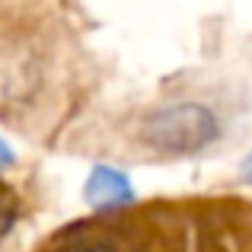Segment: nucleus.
Returning <instances> with one entry per match:
<instances>
[{
    "label": "nucleus",
    "instance_id": "2",
    "mask_svg": "<svg viewBox=\"0 0 252 252\" xmlns=\"http://www.w3.org/2000/svg\"><path fill=\"white\" fill-rule=\"evenodd\" d=\"M42 83L38 55L23 38H0V109H16L35 96Z\"/></svg>",
    "mask_w": 252,
    "mask_h": 252
},
{
    "label": "nucleus",
    "instance_id": "1",
    "mask_svg": "<svg viewBox=\"0 0 252 252\" xmlns=\"http://www.w3.org/2000/svg\"><path fill=\"white\" fill-rule=\"evenodd\" d=\"M217 137V118L211 109L198 102H182L160 109L144 118L141 125V141L160 154L185 157L204 150Z\"/></svg>",
    "mask_w": 252,
    "mask_h": 252
},
{
    "label": "nucleus",
    "instance_id": "3",
    "mask_svg": "<svg viewBox=\"0 0 252 252\" xmlns=\"http://www.w3.org/2000/svg\"><path fill=\"white\" fill-rule=\"evenodd\" d=\"M86 198L96 208H112V204H125L131 201V185L128 179L112 166H99L93 169L90 182H86Z\"/></svg>",
    "mask_w": 252,
    "mask_h": 252
},
{
    "label": "nucleus",
    "instance_id": "4",
    "mask_svg": "<svg viewBox=\"0 0 252 252\" xmlns=\"http://www.w3.org/2000/svg\"><path fill=\"white\" fill-rule=\"evenodd\" d=\"M61 252H118V249L109 246V243H74V246H67Z\"/></svg>",
    "mask_w": 252,
    "mask_h": 252
}]
</instances>
